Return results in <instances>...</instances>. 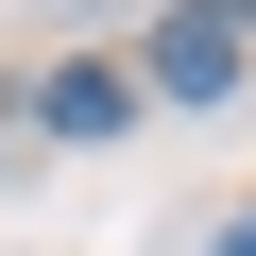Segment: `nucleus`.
I'll list each match as a JSON object with an SVG mask.
<instances>
[{
  "instance_id": "1",
  "label": "nucleus",
  "mask_w": 256,
  "mask_h": 256,
  "mask_svg": "<svg viewBox=\"0 0 256 256\" xmlns=\"http://www.w3.org/2000/svg\"><path fill=\"white\" fill-rule=\"evenodd\" d=\"M256 68V0H171V18H154V86L171 102H222Z\"/></svg>"
},
{
  "instance_id": "2",
  "label": "nucleus",
  "mask_w": 256,
  "mask_h": 256,
  "mask_svg": "<svg viewBox=\"0 0 256 256\" xmlns=\"http://www.w3.org/2000/svg\"><path fill=\"white\" fill-rule=\"evenodd\" d=\"M120 102H137L120 68H52V102H34V120H52V137H120Z\"/></svg>"
},
{
  "instance_id": "3",
  "label": "nucleus",
  "mask_w": 256,
  "mask_h": 256,
  "mask_svg": "<svg viewBox=\"0 0 256 256\" xmlns=\"http://www.w3.org/2000/svg\"><path fill=\"white\" fill-rule=\"evenodd\" d=\"M222 256H256V205H239V222H222Z\"/></svg>"
}]
</instances>
